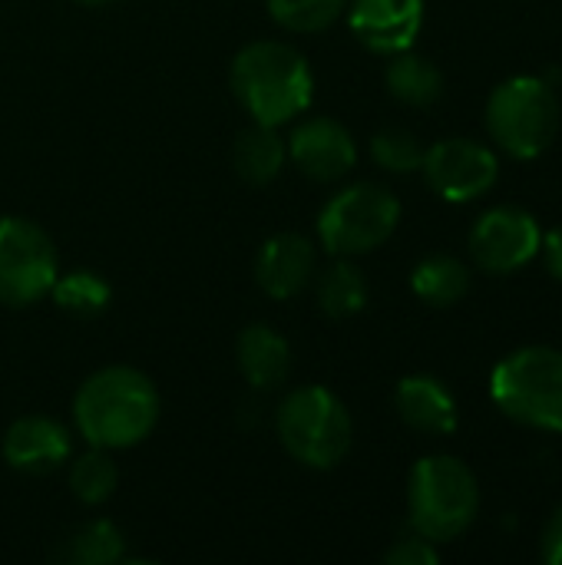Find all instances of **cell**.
Here are the masks:
<instances>
[{"label": "cell", "mask_w": 562, "mask_h": 565, "mask_svg": "<svg viewBox=\"0 0 562 565\" xmlns=\"http://www.w3.org/2000/svg\"><path fill=\"white\" fill-rule=\"evenodd\" d=\"M162 414L156 384L126 364L89 374L73 397V424L89 447L129 450L142 444Z\"/></svg>", "instance_id": "1"}, {"label": "cell", "mask_w": 562, "mask_h": 565, "mask_svg": "<svg viewBox=\"0 0 562 565\" xmlns=\"http://www.w3.org/2000/svg\"><path fill=\"white\" fill-rule=\"evenodd\" d=\"M229 83L242 109L262 126H285L315 99V73L301 50L282 40H255L232 60Z\"/></svg>", "instance_id": "2"}, {"label": "cell", "mask_w": 562, "mask_h": 565, "mask_svg": "<svg viewBox=\"0 0 562 565\" xmlns=\"http://www.w3.org/2000/svg\"><path fill=\"white\" fill-rule=\"evenodd\" d=\"M407 513L414 533L431 543L464 536L480 513V483L457 457H424L407 480Z\"/></svg>", "instance_id": "3"}, {"label": "cell", "mask_w": 562, "mask_h": 565, "mask_svg": "<svg viewBox=\"0 0 562 565\" xmlns=\"http://www.w3.org/2000/svg\"><path fill=\"white\" fill-rule=\"evenodd\" d=\"M275 434L291 460L308 470H335L354 440L344 401L328 387H298L275 411Z\"/></svg>", "instance_id": "4"}, {"label": "cell", "mask_w": 562, "mask_h": 565, "mask_svg": "<svg viewBox=\"0 0 562 565\" xmlns=\"http://www.w3.org/2000/svg\"><path fill=\"white\" fill-rule=\"evenodd\" d=\"M490 397L513 424L562 434V351L547 344L510 351L490 374Z\"/></svg>", "instance_id": "5"}, {"label": "cell", "mask_w": 562, "mask_h": 565, "mask_svg": "<svg viewBox=\"0 0 562 565\" xmlns=\"http://www.w3.org/2000/svg\"><path fill=\"white\" fill-rule=\"evenodd\" d=\"M487 129L494 142L513 159L543 156L560 132V99L550 79H503L487 99Z\"/></svg>", "instance_id": "6"}, {"label": "cell", "mask_w": 562, "mask_h": 565, "mask_svg": "<svg viewBox=\"0 0 562 565\" xmlns=\"http://www.w3.org/2000/svg\"><path fill=\"white\" fill-rule=\"evenodd\" d=\"M401 222L397 195L381 182H354L335 192L318 215V238L328 255L351 258L381 248Z\"/></svg>", "instance_id": "7"}, {"label": "cell", "mask_w": 562, "mask_h": 565, "mask_svg": "<svg viewBox=\"0 0 562 565\" xmlns=\"http://www.w3.org/2000/svg\"><path fill=\"white\" fill-rule=\"evenodd\" d=\"M60 275L50 235L20 215L0 218V305L30 308L43 301Z\"/></svg>", "instance_id": "8"}, {"label": "cell", "mask_w": 562, "mask_h": 565, "mask_svg": "<svg viewBox=\"0 0 562 565\" xmlns=\"http://www.w3.org/2000/svg\"><path fill=\"white\" fill-rule=\"evenodd\" d=\"M543 228L520 205H497L470 228V258L487 275H513L540 255Z\"/></svg>", "instance_id": "9"}, {"label": "cell", "mask_w": 562, "mask_h": 565, "mask_svg": "<svg viewBox=\"0 0 562 565\" xmlns=\"http://www.w3.org/2000/svg\"><path fill=\"white\" fill-rule=\"evenodd\" d=\"M421 172L444 202H474L497 185L500 162L477 139H444L424 152Z\"/></svg>", "instance_id": "10"}, {"label": "cell", "mask_w": 562, "mask_h": 565, "mask_svg": "<svg viewBox=\"0 0 562 565\" xmlns=\"http://www.w3.org/2000/svg\"><path fill=\"white\" fill-rule=\"evenodd\" d=\"M288 156L308 179L338 182L354 169L358 146L344 122L331 116H311L298 122L295 132L288 136Z\"/></svg>", "instance_id": "11"}, {"label": "cell", "mask_w": 562, "mask_h": 565, "mask_svg": "<svg viewBox=\"0 0 562 565\" xmlns=\"http://www.w3.org/2000/svg\"><path fill=\"white\" fill-rule=\"evenodd\" d=\"M348 23L368 50L394 56L414 46L424 26V0H351Z\"/></svg>", "instance_id": "12"}, {"label": "cell", "mask_w": 562, "mask_h": 565, "mask_svg": "<svg viewBox=\"0 0 562 565\" xmlns=\"http://www.w3.org/2000/svg\"><path fill=\"white\" fill-rule=\"evenodd\" d=\"M73 454V440L70 430L43 414H30L20 417L7 427L3 434V460L7 467H13L17 473L26 477H46L53 470H60Z\"/></svg>", "instance_id": "13"}, {"label": "cell", "mask_w": 562, "mask_h": 565, "mask_svg": "<svg viewBox=\"0 0 562 565\" xmlns=\"http://www.w3.org/2000/svg\"><path fill=\"white\" fill-rule=\"evenodd\" d=\"M315 265H318V252L311 238L298 232H278L258 248L255 281L268 298L288 301L308 288V281L315 278Z\"/></svg>", "instance_id": "14"}, {"label": "cell", "mask_w": 562, "mask_h": 565, "mask_svg": "<svg viewBox=\"0 0 562 565\" xmlns=\"http://www.w3.org/2000/svg\"><path fill=\"white\" fill-rule=\"evenodd\" d=\"M394 404H397L401 420L411 430H421L431 437H447L460 424L454 391L441 377H431V374L404 377L394 391Z\"/></svg>", "instance_id": "15"}, {"label": "cell", "mask_w": 562, "mask_h": 565, "mask_svg": "<svg viewBox=\"0 0 562 565\" xmlns=\"http://www.w3.org/2000/svg\"><path fill=\"white\" fill-rule=\"evenodd\" d=\"M235 361L242 377L255 391L268 394L278 391L291 374V344L268 324H252L235 341Z\"/></svg>", "instance_id": "16"}, {"label": "cell", "mask_w": 562, "mask_h": 565, "mask_svg": "<svg viewBox=\"0 0 562 565\" xmlns=\"http://www.w3.org/2000/svg\"><path fill=\"white\" fill-rule=\"evenodd\" d=\"M285 159H288V142L278 136V126H262V122L242 129L232 149V166L238 179L248 185L275 182L278 172L285 169Z\"/></svg>", "instance_id": "17"}, {"label": "cell", "mask_w": 562, "mask_h": 565, "mask_svg": "<svg viewBox=\"0 0 562 565\" xmlns=\"http://www.w3.org/2000/svg\"><path fill=\"white\" fill-rule=\"evenodd\" d=\"M414 295L431 308H450L470 291V268L454 255H427L411 271Z\"/></svg>", "instance_id": "18"}, {"label": "cell", "mask_w": 562, "mask_h": 565, "mask_svg": "<svg viewBox=\"0 0 562 565\" xmlns=\"http://www.w3.org/2000/svg\"><path fill=\"white\" fill-rule=\"evenodd\" d=\"M384 83L391 96L404 106H431L444 96V73L427 56H417L411 50L394 53Z\"/></svg>", "instance_id": "19"}, {"label": "cell", "mask_w": 562, "mask_h": 565, "mask_svg": "<svg viewBox=\"0 0 562 565\" xmlns=\"http://www.w3.org/2000/svg\"><path fill=\"white\" fill-rule=\"evenodd\" d=\"M315 298L328 318H335V321L354 318L368 305V278L358 265H351L348 258H338L335 265H328L318 275Z\"/></svg>", "instance_id": "20"}, {"label": "cell", "mask_w": 562, "mask_h": 565, "mask_svg": "<svg viewBox=\"0 0 562 565\" xmlns=\"http://www.w3.org/2000/svg\"><path fill=\"white\" fill-rule=\"evenodd\" d=\"M56 559L70 565H116L126 559V536L109 520H93L73 530L63 546L56 550Z\"/></svg>", "instance_id": "21"}, {"label": "cell", "mask_w": 562, "mask_h": 565, "mask_svg": "<svg viewBox=\"0 0 562 565\" xmlns=\"http://www.w3.org/2000/svg\"><path fill=\"white\" fill-rule=\"evenodd\" d=\"M50 298L56 301V308L63 315L79 318V321H89V318H99L109 308L113 288H109V281L99 271L76 268V271L56 275V281L50 288Z\"/></svg>", "instance_id": "22"}, {"label": "cell", "mask_w": 562, "mask_h": 565, "mask_svg": "<svg viewBox=\"0 0 562 565\" xmlns=\"http://www.w3.org/2000/svg\"><path fill=\"white\" fill-rule=\"evenodd\" d=\"M116 463L109 460V450L89 447L70 463V493L83 507H99L116 493Z\"/></svg>", "instance_id": "23"}, {"label": "cell", "mask_w": 562, "mask_h": 565, "mask_svg": "<svg viewBox=\"0 0 562 565\" xmlns=\"http://www.w3.org/2000/svg\"><path fill=\"white\" fill-rule=\"evenodd\" d=\"M348 0H268V13L291 33H318L344 13Z\"/></svg>", "instance_id": "24"}, {"label": "cell", "mask_w": 562, "mask_h": 565, "mask_svg": "<svg viewBox=\"0 0 562 565\" xmlns=\"http://www.w3.org/2000/svg\"><path fill=\"white\" fill-rule=\"evenodd\" d=\"M424 142L411 132V129H401V126H391V129H381L374 139H371V159L388 169V172H397V175H407V172H417L424 166Z\"/></svg>", "instance_id": "25"}, {"label": "cell", "mask_w": 562, "mask_h": 565, "mask_svg": "<svg viewBox=\"0 0 562 565\" xmlns=\"http://www.w3.org/2000/svg\"><path fill=\"white\" fill-rule=\"evenodd\" d=\"M384 563L388 565H437L441 563V553H437V543H431L427 536L421 533H411V536H401L388 553H384Z\"/></svg>", "instance_id": "26"}, {"label": "cell", "mask_w": 562, "mask_h": 565, "mask_svg": "<svg viewBox=\"0 0 562 565\" xmlns=\"http://www.w3.org/2000/svg\"><path fill=\"white\" fill-rule=\"evenodd\" d=\"M540 559L547 565H562V503L553 510V516L543 526L540 536Z\"/></svg>", "instance_id": "27"}, {"label": "cell", "mask_w": 562, "mask_h": 565, "mask_svg": "<svg viewBox=\"0 0 562 565\" xmlns=\"http://www.w3.org/2000/svg\"><path fill=\"white\" fill-rule=\"evenodd\" d=\"M540 255L547 262V271L562 285V225L550 228L540 242Z\"/></svg>", "instance_id": "28"}, {"label": "cell", "mask_w": 562, "mask_h": 565, "mask_svg": "<svg viewBox=\"0 0 562 565\" xmlns=\"http://www.w3.org/2000/svg\"><path fill=\"white\" fill-rule=\"evenodd\" d=\"M73 3H83V7H113V3H123V0H73Z\"/></svg>", "instance_id": "29"}]
</instances>
